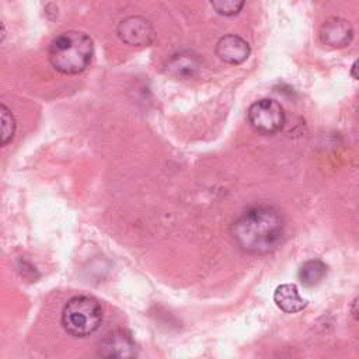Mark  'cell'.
Here are the masks:
<instances>
[{
  "label": "cell",
  "mask_w": 359,
  "mask_h": 359,
  "mask_svg": "<svg viewBox=\"0 0 359 359\" xmlns=\"http://www.w3.org/2000/svg\"><path fill=\"white\" fill-rule=\"evenodd\" d=\"M231 236L240 250L262 255L279 247L285 236L282 215L271 206H254L231 224Z\"/></svg>",
  "instance_id": "6da1fadb"
},
{
  "label": "cell",
  "mask_w": 359,
  "mask_h": 359,
  "mask_svg": "<svg viewBox=\"0 0 359 359\" xmlns=\"http://www.w3.org/2000/svg\"><path fill=\"white\" fill-rule=\"evenodd\" d=\"M94 53L91 38L80 31L59 34L49 45L48 57L52 67L62 74H79L87 69Z\"/></svg>",
  "instance_id": "7a4b0ae2"
},
{
  "label": "cell",
  "mask_w": 359,
  "mask_h": 359,
  "mask_svg": "<svg viewBox=\"0 0 359 359\" xmlns=\"http://www.w3.org/2000/svg\"><path fill=\"white\" fill-rule=\"evenodd\" d=\"M102 321V309L91 296H74L63 307L62 325L65 331L76 338L94 334Z\"/></svg>",
  "instance_id": "3957f363"
},
{
  "label": "cell",
  "mask_w": 359,
  "mask_h": 359,
  "mask_svg": "<svg viewBox=\"0 0 359 359\" xmlns=\"http://www.w3.org/2000/svg\"><path fill=\"white\" fill-rule=\"evenodd\" d=\"M248 122L252 129L262 135L278 133L285 125V111L279 102L264 98L255 101L248 109Z\"/></svg>",
  "instance_id": "277c9868"
},
{
  "label": "cell",
  "mask_w": 359,
  "mask_h": 359,
  "mask_svg": "<svg viewBox=\"0 0 359 359\" xmlns=\"http://www.w3.org/2000/svg\"><path fill=\"white\" fill-rule=\"evenodd\" d=\"M116 32L121 41L130 46H149L156 38V31L150 21L140 15H130L122 20Z\"/></svg>",
  "instance_id": "5b68a950"
},
{
  "label": "cell",
  "mask_w": 359,
  "mask_h": 359,
  "mask_svg": "<svg viewBox=\"0 0 359 359\" xmlns=\"http://www.w3.org/2000/svg\"><path fill=\"white\" fill-rule=\"evenodd\" d=\"M98 352L105 358H133L136 356V345L128 332L114 330L100 341Z\"/></svg>",
  "instance_id": "8992f818"
},
{
  "label": "cell",
  "mask_w": 359,
  "mask_h": 359,
  "mask_svg": "<svg viewBox=\"0 0 359 359\" xmlns=\"http://www.w3.org/2000/svg\"><path fill=\"white\" fill-rule=\"evenodd\" d=\"M353 29L346 20L332 17L324 21L320 28V39L324 45L331 48H344L351 43Z\"/></svg>",
  "instance_id": "52a82bcc"
},
{
  "label": "cell",
  "mask_w": 359,
  "mask_h": 359,
  "mask_svg": "<svg viewBox=\"0 0 359 359\" xmlns=\"http://www.w3.org/2000/svg\"><path fill=\"white\" fill-rule=\"evenodd\" d=\"M250 45L241 36L230 34L222 36L216 43V55L229 65H240L250 56Z\"/></svg>",
  "instance_id": "ba28073f"
},
{
  "label": "cell",
  "mask_w": 359,
  "mask_h": 359,
  "mask_svg": "<svg viewBox=\"0 0 359 359\" xmlns=\"http://www.w3.org/2000/svg\"><path fill=\"white\" fill-rule=\"evenodd\" d=\"M273 302L285 313H297L307 306V300L300 296L294 283L279 285L273 292Z\"/></svg>",
  "instance_id": "9c48e42d"
},
{
  "label": "cell",
  "mask_w": 359,
  "mask_h": 359,
  "mask_svg": "<svg viewBox=\"0 0 359 359\" xmlns=\"http://www.w3.org/2000/svg\"><path fill=\"white\" fill-rule=\"evenodd\" d=\"M327 276V265L320 259L306 261L299 269V279L304 286H316Z\"/></svg>",
  "instance_id": "30bf717a"
},
{
  "label": "cell",
  "mask_w": 359,
  "mask_h": 359,
  "mask_svg": "<svg viewBox=\"0 0 359 359\" xmlns=\"http://www.w3.org/2000/svg\"><path fill=\"white\" fill-rule=\"evenodd\" d=\"M198 69H199V65L196 57L191 56L189 53L174 55L167 63V70L180 77L192 76Z\"/></svg>",
  "instance_id": "8fae6325"
},
{
  "label": "cell",
  "mask_w": 359,
  "mask_h": 359,
  "mask_svg": "<svg viewBox=\"0 0 359 359\" xmlns=\"http://www.w3.org/2000/svg\"><path fill=\"white\" fill-rule=\"evenodd\" d=\"M15 133V121L11 111L1 104V144L10 143Z\"/></svg>",
  "instance_id": "7c38bea8"
},
{
  "label": "cell",
  "mask_w": 359,
  "mask_h": 359,
  "mask_svg": "<svg viewBox=\"0 0 359 359\" xmlns=\"http://www.w3.org/2000/svg\"><path fill=\"white\" fill-rule=\"evenodd\" d=\"M245 0H210L212 7L220 15L231 17L241 11Z\"/></svg>",
  "instance_id": "4fadbf2b"
},
{
  "label": "cell",
  "mask_w": 359,
  "mask_h": 359,
  "mask_svg": "<svg viewBox=\"0 0 359 359\" xmlns=\"http://www.w3.org/2000/svg\"><path fill=\"white\" fill-rule=\"evenodd\" d=\"M351 314L356 321H359V296H356L351 304Z\"/></svg>",
  "instance_id": "5bb4252c"
},
{
  "label": "cell",
  "mask_w": 359,
  "mask_h": 359,
  "mask_svg": "<svg viewBox=\"0 0 359 359\" xmlns=\"http://www.w3.org/2000/svg\"><path fill=\"white\" fill-rule=\"evenodd\" d=\"M351 74H352L353 79L359 80V59L353 62V65H352V67H351Z\"/></svg>",
  "instance_id": "9a60e30c"
}]
</instances>
